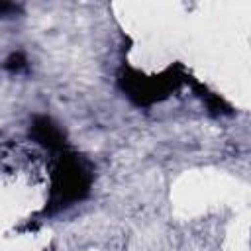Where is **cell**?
<instances>
[{
	"label": "cell",
	"mask_w": 251,
	"mask_h": 251,
	"mask_svg": "<svg viewBox=\"0 0 251 251\" xmlns=\"http://www.w3.org/2000/svg\"><path fill=\"white\" fill-rule=\"evenodd\" d=\"M92 184L90 163L76 153H63L53 169V182L49 194V212H57L82 200Z\"/></svg>",
	"instance_id": "cell-1"
},
{
	"label": "cell",
	"mask_w": 251,
	"mask_h": 251,
	"mask_svg": "<svg viewBox=\"0 0 251 251\" xmlns=\"http://www.w3.org/2000/svg\"><path fill=\"white\" fill-rule=\"evenodd\" d=\"M180 80L182 78L173 69H169L161 76H145L135 71H126L120 76V86L137 106H149L169 96V92L175 90Z\"/></svg>",
	"instance_id": "cell-2"
},
{
	"label": "cell",
	"mask_w": 251,
	"mask_h": 251,
	"mask_svg": "<svg viewBox=\"0 0 251 251\" xmlns=\"http://www.w3.org/2000/svg\"><path fill=\"white\" fill-rule=\"evenodd\" d=\"M29 135L49 151H63L65 149V133L63 129L47 116H37L31 122Z\"/></svg>",
	"instance_id": "cell-3"
},
{
	"label": "cell",
	"mask_w": 251,
	"mask_h": 251,
	"mask_svg": "<svg viewBox=\"0 0 251 251\" xmlns=\"http://www.w3.org/2000/svg\"><path fill=\"white\" fill-rule=\"evenodd\" d=\"M25 57H24V53H12L8 59H6V69L8 71H20V69H24L25 67Z\"/></svg>",
	"instance_id": "cell-4"
},
{
	"label": "cell",
	"mask_w": 251,
	"mask_h": 251,
	"mask_svg": "<svg viewBox=\"0 0 251 251\" xmlns=\"http://www.w3.org/2000/svg\"><path fill=\"white\" fill-rule=\"evenodd\" d=\"M20 8L16 4H10V2H0V16H10L14 12H18Z\"/></svg>",
	"instance_id": "cell-5"
}]
</instances>
